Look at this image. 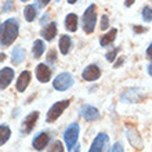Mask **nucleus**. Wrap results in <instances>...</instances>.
Segmentation results:
<instances>
[{
  "instance_id": "nucleus-1",
  "label": "nucleus",
  "mask_w": 152,
  "mask_h": 152,
  "mask_svg": "<svg viewBox=\"0 0 152 152\" xmlns=\"http://www.w3.org/2000/svg\"><path fill=\"white\" fill-rule=\"evenodd\" d=\"M18 31H20V24L15 18H10L4 24H1V29H0V44H1V47H8L17 39Z\"/></svg>"
},
{
  "instance_id": "nucleus-2",
  "label": "nucleus",
  "mask_w": 152,
  "mask_h": 152,
  "mask_svg": "<svg viewBox=\"0 0 152 152\" xmlns=\"http://www.w3.org/2000/svg\"><path fill=\"white\" fill-rule=\"evenodd\" d=\"M97 24V8L94 4L88 6L83 14V31L86 33H93Z\"/></svg>"
},
{
  "instance_id": "nucleus-3",
  "label": "nucleus",
  "mask_w": 152,
  "mask_h": 152,
  "mask_svg": "<svg viewBox=\"0 0 152 152\" xmlns=\"http://www.w3.org/2000/svg\"><path fill=\"white\" fill-rule=\"evenodd\" d=\"M144 98H145L144 88H141V87L127 88V90H124V91L122 93V96H120V101H122V102H132V104L141 102Z\"/></svg>"
},
{
  "instance_id": "nucleus-4",
  "label": "nucleus",
  "mask_w": 152,
  "mask_h": 152,
  "mask_svg": "<svg viewBox=\"0 0 152 152\" xmlns=\"http://www.w3.org/2000/svg\"><path fill=\"white\" fill-rule=\"evenodd\" d=\"M77 138H79V124L71 123L66 127V130L64 132V141H65V145H66L68 151H72L73 149V147L77 142Z\"/></svg>"
},
{
  "instance_id": "nucleus-5",
  "label": "nucleus",
  "mask_w": 152,
  "mask_h": 152,
  "mask_svg": "<svg viewBox=\"0 0 152 152\" xmlns=\"http://www.w3.org/2000/svg\"><path fill=\"white\" fill-rule=\"evenodd\" d=\"M69 102H71L69 100H62V101L56 102L54 105H51V108L48 109V112H47V118H46L47 123H53V122H56V120L62 115V112H64L65 109L69 107Z\"/></svg>"
},
{
  "instance_id": "nucleus-6",
  "label": "nucleus",
  "mask_w": 152,
  "mask_h": 152,
  "mask_svg": "<svg viewBox=\"0 0 152 152\" xmlns=\"http://www.w3.org/2000/svg\"><path fill=\"white\" fill-rule=\"evenodd\" d=\"M73 86V76L69 72H62L57 76L53 82V87L58 91H65Z\"/></svg>"
},
{
  "instance_id": "nucleus-7",
  "label": "nucleus",
  "mask_w": 152,
  "mask_h": 152,
  "mask_svg": "<svg viewBox=\"0 0 152 152\" xmlns=\"http://www.w3.org/2000/svg\"><path fill=\"white\" fill-rule=\"evenodd\" d=\"M88 152H109V137L105 133H100L90 145Z\"/></svg>"
},
{
  "instance_id": "nucleus-8",
  "label": "nucleus",
  "mask_w": 152,
  "mask_h": 152,
  "mask_svg": "<svg viewBox=\"0 0 152 152\" xmlns=\"http://www.w3.org/2000/svg\"><path fill=\"white\" fill-rule=\"evenodd\" d=\"M126 136H127V140L136 149H142V138H141L140 133L137 132L136 127H132V126H129L126 129Z\"/></svg>"
},
{
  "instance_id": "nucleus-9",
  "label": "nucleus",
  "mask_w": 152,
  "mask_h": 152,
  "mask_svg": "<svg viewBox=\"0 0 152 152\" xmlns=\"http://www.w3.org/2000/svg\"><path fill=\"white\" fill-rule=\"evenodd\" d=\"M37 119H39V112H37V111H33L32 113H29L24 119L22 124H21V132H22V134H29V133L32 132V129L35 127Z\"/></svg>"
},
{
  "instance_id": "nucleus-10",
  "label": "nucleus",
  "mask_w": 152,
  "mask_h": 152,
  "mask_svg": "<svg viewBox=\"0 0 152 152\" xmlns=\"http://www.w3.org/2000/svg\"><path fill=\"white\" fill-rule=\"evenodd\" d=\"M80 115L83 118L84 120H87V122H94L100 118V112H98V109L96 107H93V105H87L84 104L80 107Z\"/></svg>"
},
{
  "instance_id": "nucleus-11",
  "label": "nucleus",
  "mask_w": 152,
  "mask_h": 152,
  "mask_svg": "<svg viewBox=\"0 0 152 152\" xmlns=\"http://www.w3.org/2000/svg\"><path fill=\"white\" fill-rule=\"evenodd\" d=\"M50 141H51V136H50L47 132H42L33 138L32 145L36 151H43V149L50 144Z\"/></svg>"
},
{
  "instance_id": "nucleus-12",
  "label": "nucleus",
  "mask_w": 152,
  "mask_h": 152,
  "mask_svg": "<svg viewBox=\"0 0 152 152\" xmlns=\"http://www.w3.org/2000/svg\"><path fill=\"white\" fill-rule=\"evenodd\" d=\"M14 79V69L12 68H6L0 69V90H4L10 86V83Z\"/></svg>"
},
{
  "instance_id": "nucleus-13",
  "label": "nucleus",
  "mask_w": 152,
  "mask_h": 152,
  "mask_svg": "<svg viewBox=\"0 0 152 152\" xmlns=\"http://www.w3.org/2000/svg\"><path fill=\"white\" fill-rule=\"evenodd\" d=\"M36 77L42 83H47L51 79V68L46 64H39L36 66Z\"/></svg>"
},
{
  "instance_id": "nucleus-14",
  "label": "nucleus",
  "mask_w": 152,
  "mask_h": 152,
  "mask_svg": "<svg viewBox=\"0 0 152 152\" xmlns=\"http://www.w3.org/2000/svg\"><path fill=\"white\" fill-rule=\"evenodd\" d=\"M100 76H101L100 68H98L97 65H94V64L88 65L87 68L82 72V77H83L84 80H87V82H94V80H97Z\"/></svg>"
},
{
  "instance_id": "nucleus-15",
  "label": "nucleus",
  "mask_w": 152,
  "mask_h": 152,
  "mask_svg": "<svg viewBox=\"0 0 152 152\" xmlns=\"http://www.w3.org/2000/svg\"><path fill=\"white\" fill-rule=\"evenodd\" d=\"M29 82H31V72H28V71L21 72L20 77L17 80V90L20 93H24L29 86Z\"/></svg>"
},
{
  "instance_id": "nucleus-16",
  "label": "nucleus",
  "mask_w": 152,
  "mask_h": 152,
  "mask_svg": "<svg viewBox=\"0 0 152 152\" xmlns=\"http://www.w3.org/2000/svg\"><path fill=\"white\" fill-rule=\"evenodd\" d=\"M56 35H57V24L56 22H50V24H48L47 26H44L43 31H42V36L46 40H48V42L54 39Z\"/></svg>"
},
{
  "instance_id": "nucleus-17",
  "label": "nucleus",
  "mask_w": 152,
  "mask_h": 152,
  "mask_svg": "<svg viewBox=\"0 0 152 152\" xmlns=\"http://www.w3.org/2000/svg\"><path fill=\"white\" fill-rule=\"evenodd\" d=\"M25 60V50L21 47H14L11 53V61L14 65H20Z\"/></svg>"
},
{
  "instance_id": "nucleus-18",
  "label": "nucleus",
  "mask_w": 152,
  "mask_h": 152,
  "mask_svg": "<svg viewBox=\"0 0 152 152\" xmlns=\"http://www.w3.org/2000/svg\"><path fill=\"white\" fill-rule=\"evenodd\" d=\"M65 28L69 32H76L77 31V17L76 14H68L65 18Z\"/></svg>"
},
{
  "instance_id": "nucleus-19",
  "label": "nucleus",
  "mask_w": 152,
  "mask_h": 152,
  "mask_svg": "<svg viewBox=\"0 0 152 152\" xmlns=\"http://www.w3.org/2000/svg\"><path fill=\"white\" fill-rule=\"evenodd\" d=\"M116 33H118V31H116L115 28L113 29H111L108 33H105L104 36L101 37V40H100V44L102 46V47H107V46H109V44L112 43L113 40H115V37H116Z\"/></svg>"
},
{
  "instance_id": "nucleus-20",
  "label": "nucleus",
  "mask_w": 152,
  "mask_h": 152,
  "mask_svg": "<svg viewBox=\"0 0 152 152\" xmlns=\"http://www.w3.org/2000/svg\"><path fill=\"white\" fill-rule=\"evenodd\" d=\"M60 51L62 53V54H68L69 50H71V46H72V42H71V37L66 36V35H64V36H61L60 39Z\"/></svg>"
},
{
  "instance_id": "nucleus-21",
  "label": "nucleus",
  "mask_w": 152,
  "mask_h": 152,
  "mask_svg": "<svg viewBox=\"0 0 152 152\" xmlns=\"http://www.w3.org/2000/svg\"><path fill=\"white\" fill-rule=\"evenodd\" d=\"M44 50H46V44H44L43 40H35V43H33V48H32V53H33V57L35 58H39L42 54L44 53Z\"/></svg>"
},
{
  "instance_id": "nucleus-22",
  "label": "nucleus",
  "mask_w": 152,
  "mask_h": 152,
  "mask_svg": "<svg viewBox=\"0 0 152 152\" xmlns=\"http://www.w3.org/2000/svg\"><path fill=\"white\" fill-rule=\"evenodd\" d=\"M11 136V130L6 124H0V145H4Z\"/></svg>"
},
{
  "instance_id": "nucleus-23",
  "label": "nucleus",
  "mask_w": 152,
  "mask_h": 152,
  "mask_svg": "<svg viewBox=\"0 0 152 152\" xmlns=\"http://www.w3.org/2000/svg\"><path fill=\"white\" fill-rule=\"evenodd\" d=\"M24 15H25V20L28 21V22H32V21L36 18V15H37L36 7H35V6H32V4L26 6V7H25V10H24Z\"/></svg>"
},
{
  "instance_id": "nucleus-24",
  "label": "nucleus",
  "mask_w": 152,
  "mask_h": 152,
  "mask_svg": "<svg viewBox=\"0 0 152 152\" xmlns=\"http://www.w3.org/2000/svg\"><path fill=\"white\" fill-rule=\"evenodd\" d=\"M142 20H144L145 22H151L152 21V8L149 7V6H145V7L142 8Z\"/></svg>"
},
{
  "instance_id": "nucleus-25",
  "label": "nucleus",
  "mask_w": 152,
  "mask_h": 152,
  "mask_svg": "<svg viewBox=\"0 0 152 152\" xmlns=\"http://www.w3.org/2000/svg\"><path fill=\"white\" fill-rule=\"evenodd\" d=\"M48 152H64V145L61 144L60 141H54L48 149Z\"/></svg>"
},
{
  "instance_id": "nucleus-26",
  "label": "nucleus",
  "mask_w": 152,
  "mask_h": 152,
  "mask_svg": "<svg viewBox=\"0 0 152 152\" xmlns=\"http://www.w3.org/2000/svg\"><path fill=\"white\" fill-rule=\"evenodd\" d=\"M120 48L119 47H116L113 48V50H111L109 53H107V61H109V62H113L116 58V56H118V53H119Z\"/></svg>"
},
{
  "instance_id": "nucleus-27",
  "label": "nucleus",
  "mask_w": 152,
  "mask_h": 152,
  "mask_svg": "<svg viewBox=\"0 0 152 152\" xmlns=\"http://www.w3.org/2000/svg\"><path fill=\"white\" fill-rule=\"evenodd\" d=\"M108 28H109L108 15H102V17H101V29H102V31H107Z\"/></svg>"
},
{
  "instance_id": "nucleus-28",
  "label": "nucleus",
  "mask_w": 152,
  "mask_h": 152,
  "mask_svg": "<svg viewBox=\"0 0 152 152\" xmlns=\"http://www.w3.org/2000/svg\"><path fill=\"white\" fill-rule=\"evenodd\" d=\"M12 8H14V3H12V0H7L3 6V12H8L11 11Z\"/></svg>"
},
{
  "instance_id": "nucleus-29",
  "label": "nucleus",
  "mask_w": 152,
  "mask_h": 152,
  "mask_svg": "<svg viewBox=\"0 0 152 152\" xmlns=\"http://www.w3.org/2000/svg\"><path fill=\"white\" fill-rule=\"evenodd\" d=\"M111 152H124L123 149V144L120 142V141H118V142H115L112 147V149H111Z\"/></svg>"
},
{
  "instance_id": "nucleus-30",
  "label": "nucleus",
  "mask_w": 152,
  "mask_h": 152,
  "mask_svg": "<svg viewBox=\"0 0 152 152\" xmlns=\"http://www.w3.org/2000/svg\"><path fill=\"white\" fill-rule=\"evenodd\" d=\"M57 60V54L54 50H51V51H48V56H47V62L48 64H54Z\"/></svg>"
},
{
  "instance_id": "nucleus-31",
  "label": "nucleus",
  "mask_w": 152,
  "mask_h": 152,
  "mask_svg": "<svg viewBox=\"0 0 152 152\" xmlns=\"http://www.w3.org/2000/svg\"><path fill=\"white\" fill-rule=\"evenodd\" d=\"M133 31L136 33H142V32H147V28H142V26H137V25H134L133 26Z\"/></svg>"
},
{
  "instance_id": "nucleus-32",
  "label": "nucleus",
  "mask_w": 152,
  "mask_h": 152,
  "mask_svg": "<svg viewBox=\"0 0 152 152\" xmlns=\"http://www.w3.org/2000/svg\"><path fill=\"white\" fill-rule=\"evenodd\" d=\"M48 1H50V0H37V6H39L40 8H43L48 4Z\"/></svg>"
},
{
  "instance_id": "nucleus-33",
  "label": "nucleus",
  "mask_w": 152,
  "mask_h": 152,
  "mask_svg": "<svg viewBox=\"0 0 152 152\" xmlns=\"http://www.w3.org/2000/svg\"><path fill=\"white\" fill-rule=\"evenodd\" d=\"M147 56H148V58H151L152 60V43L148 46V48H147Z\"/></svg>"
},
{
  "instance_id": "nucleus-34",
  "label": "nucleus",
  "mask_w": 152,
  "mask_h": 152,
  "mask_svg": "<svg viewBox=\"0 0 152 152\" xmlns=\"http://www.w3.org/2000/svg\"><path fill=\"white\" fill-rule=\"evenodd\" d=\"M134 1H136V0H126V1H124V6H126V7H130L132 4H134Z\"/></svg>"
},
{
  "instance_id": "nucleus-35",
  "label": "nucleus",
  "mask_w": 152,
  "mask_h": 152,
  "mask_svg": "<svg viewBox=\"0 0 152 152\" xmlns=\"http://www.w3.org/2000/svg\"><path fill=\"white\" fill-rule=\"evenodd\" d=\"M148 73H149V75L152 76V62H151V64L148 65Z\"/></svg>"
},
{
  "instance_id": "nucleus-36",
  "label": "nucleus",
  "mask_w": 152,
  "mask_h": 152,
  "mask_svg": "<svg viewBox=\"0 0 152 152\" xmlns=\"http://www.w3.org/2000/svg\"><path fill=\"white\" fill-rule=\"evenodd\" d=\"M76 1H77V0H68V3H69V4H75Z\"/></svg>"
},
{
  "instance_id": "nucleus-37",
  "label": "nucleus",
  "mask_w": 152,
  "mask_h": 152,
  "mask_svg": "<svg viewBox=\"0 0 152 152\" xmlns=\"http://www.w3.org/2000/svg\"><path fill=\"white\" fill-rule=\"evenodd\" d=\"M4 58H6V56H4V54H0V61H3Z\"/></svg>"
},
{
  "instance_id": "nucleus-38",
  "label": "nucleus",
  "mask_w": 152,
  "mask_h": 152,
  "mask_svg": "<svg viewBox=\"0 0 152 152\" xmlns=\"http://www.w3.org/2000/svg\"><path fill=\"white\" fill-rule=\"evenodd\" d=\"M79 149H80V148H79V145H77V148L75 149V152H79Z\"/></svg>"
},
{
  "instance_id": "nucleus-39",
  "label": "nucleus",
  "mask_w": 152,
  "mask_h": 152,
  "mask_svg": "<svg viewBox=\"0 0 152 152\" xmlns=\"http://www.w3.org/2000/svg\"><path fill=\"white\" fill-rule=\"evenodd\" d=\"M21 1H28V0H21Z\"/></svg>"
},
{
  "instance_id": "nucleus-40",
  "label": "nucleus",
  "mask_w": 152,
  "mask_h": 152,
  "mask_svg": "<svg viewBox=\"0 0 152 152\" xmlns=\"http://www.w3.org/2000/svg\"><path fill=\"white\" fill-rule=\"evenodd\" d=\"M0 29H1V24H0Z\"/></svg>"
},
{
  "instance_id": "nucleus-41",
  "label": "nucleus",
  "mask_w": 152,
  "mask_h": 152,
  "mask_svg": "<svg viewBox=\"0 0 152 152\" xmlns=\"http://www.w3.org/2000/svg\"><path fill=\"white\" fill-rule=\"evenodd\" d=\"M56 1H60V0H56Z\"/></svg>"
}]
</instances>
